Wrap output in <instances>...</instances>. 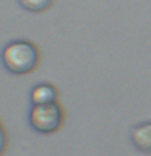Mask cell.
Wrapping results in <instances>:
<instances>
[{
    "instance_id": "cell-2",
    "label": "cell",
    "mask_w": 151,
    "mask_h": 156,
    "mask_svg": "<svg viewBox=\"0 0 151 156\" xmlns=\"http://www.w3.org/2000/svg\"><path fill=\"white\" fill-rule=\"evenodd\" d=\"M63 124V111L62 107L54 104L33 106L29 111V125L39 133H54Z\"/></svg>"
},
{
    "instance_id": "cell-3",
    "label": "cell",
    "mask_w": 151,
    "mask_h": 156,
    "mask_svg": "<svg viewBox=\"0 0 151 156\" xmlns=\"http://www.w3.org/2000/svg\"><path fill=\"white\" fill-rule=\"evenodd\" d=\"M31 104L33 106H44L57 102V90L49 83H39L31 90Z\"/></svg>"
},
{
    "instance_id": "cell-5",
    "label": "cell",
    "mask_w": 151,
    "mask_h": 156,
    "mask_svg": "<svg viewBox=\"0 0 151 156\" xmlns=\"http://www.w3.org/2000/svg\"><path fill=\"white\" fill-rule=\"evenodd\" d=\"M19 5L31 13H41L52 7L54 0H18Z\"/></svg>"
},
{
    "instance_id": "cell-6",
    "label": "cell",
    "mask_w": 151,
    "mask_h": 156,
    "mask_svg": "<svg viewBox=\"0 0 151 156\" xmlns=\"http://www.w3.org/2000/svg\"><path fill=\"white\" fill-rule=\"evenodd\" d=\"M5 148H7V133H5V129L0 122V156L3 154Z\"/></svg>"
},
{
    "instance_id": "cell-1",
    "label": "cell",
    "mask_w": 151,
    "mask_h": 156,
    "mask_svg": "<svg viewBox=\"0 0 151 156\" xmlns=\"http://www.w3.org/2000/svg\"><path fill=\"white\" fill-rule=\"evenodd\" d=\"M2 63L13 75H24L37 67L39 51L29 41H12L2 51Z\"/></svg>"
},
{
    "instance_id": "cell-4",
    "label": "cell",
    "mask_w": 151,
    "mask_h": 156,
    "mask_svg": "<svg viewBox=\"0 0 151 156\" xmlns=\"http://www.w3.org/2000/svg\"><path fill=\"white\" fill-rule=\"evenodd\" d=\"M132 141L141 153H151V122L136 125L132 130Z\"/></svg>"
}]
</instances>
